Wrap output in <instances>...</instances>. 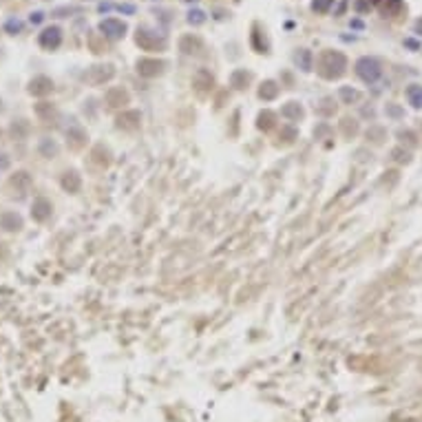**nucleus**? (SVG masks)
I'll return each mask as SVG.
<instances>
[{
    "mask_svg": "<svg viewBox=\"0 0 422 422\" xmlns=\"http://www.w3.org/2000/svg\"><path fill=\"white\" fill-rule=\"evenodd\" d=\"M345 55H341V53H334V51H327V53H323L321 55V62H319V66H321V73H323L325 77H338L345 71Z\"/></svg>",
    "mask_w": 422,
    "mask_h": 422,
    "instance_id": "f257e3e1",
    "label": "nucleus"
},
{
    "mask_svg": "<svg viewBox=\"0 0 422 422\" xmlns=\"http://www.w3.org/2000/svg\"><path fill=\"white\" fill-rule=\"evenodd\" d=\"M356 71H358V75L363 77L365 82H376L380 77V66H378V62H376V60H371V58L358 60Z\"/></svg>",
    "mask_w": 422,
    "mask_h": 422,
    "instance_id": "f03ea898",
    "label": "nucleus"
},
{
    "mask_svg": "<svg viewBox=\"0 0 422 422\" xmlns=\"http://www.w3.org/2000/svg\"><path fill=\"white\" fill-rule=\"evenodd\" d=\"M62 40V31L58 29V27H49V29H44L40 33V44L44 49H55Z\"/></svg>",
    "mask_w": 422,
    "mask_h": 422,
    "instance_id": "7ed1b4c3",
    "label": "nucleus"
},
{
    "mask_svg": "<svg viewBox=\"0 0 422 422\" xmlns=\"http://www.w3.org/2000/svg\"><path fill=\"white\" fill-rule=\"evenodd\" d=\"M99 29H102L104 36H109V38H122V36H124V31H126V27H124V22H120L115 18H109V20H104L102 25H99Z\"/></svg>",
    "mask_w": 422,
    "mask_h": 422,
    "instance_id": "20e7f679",
    "label": "nucleus"
},
{
    "mask_svg": "<svg viewBox=\"0 0 422 422\" xmlns=\"http://www.w3.org/2000/svg\"><path fill=\"white\" fill-rule=\"evenodd\" d=\"M159 66H162V62H157V60H142V62H137V69H140V73H144V75L159 73Z\"/></svg>",
    "mask_w": 422,
    "mask_h": 422,
    "instance_id": "39448f33",
    "label": "nucleus"
},
{
    "mask_svg": "<svg viewBox=\"0 0 422 422\" xmlns=\"http://www.w3.org/2000/svg\"><path fill=\"white\" fill-rule=\"evenodd\" d=\"M296 64L301 66L303 71H309L312 69V53H309L307 49H301V51L296 53Z\"/></svg>",
    "mask_w": 422,
    "mask_h": 422,
    "instance_id": "423d86ee",
    "label": "nucleus"
},
{
    "mask_svg": "<svg viewBox=\"0 0 422 422\" xmlns=\"http://www.w3.org/2000/svg\"><path fill=\"white\" fill-rule=\"evenodd\" d=\"M407 97H409V102L413 104L415 109H420L422 107V86H409L407 88Z\"/></svg>",
    "mask_w": 422,
    "mask_h": 422,
    "instance_id": "0eeeda50",
    "label": "nucleus"
},
{
    "mask_svg": "<svg viewBox=\"0 0 422 422\" xmlns=\"http://www.w3.org/2000/svg\"><path fill=\"white\" fill-rule=\"evenodd\" d=\"M378 7H380L382 14H393L391 7L398 11V9L402 7V3H400V0H378Z\"/></svg>",
    "mask_w": 422,
    "mask_h": 422,
    "instance_id": "6e6552de",
    "label": "nucleus"
},
{
    "mask_svg": "<svg viewBox=\"0 0 422 422\" xmlns=\"http://www.w3.org/2000/svg\"><path fill=\"white\" fill-rule=\"evenodd\" d=\"M332 3H334V0H314V3H312V9L319 11V14H325V11L332 7Z\"/></svg>",
    "mask_w": 422,
    "mask_h": 422,
    "instance_id": "1a4fd4ad",
    "label": "nucleus"
},
{
    "mask_svg": "<svg viewBox=\"0 0 422 422\" xmlns=\"http://www.w3.org/2000/svg\"><path fill=\"white\" fill-rule=\"evenodd\" d=\"M33 210H36L33 215H36L38 219H44V217L49 215V203H47V201H38L36 206H33Z\"/></svg>",
    "mask_w": 422,
    "mask_h": 422,
    "instance_id": "9d476101",
    "label": "nucleus"
},
{
    "mask_svg": "<svg viewBox=\"0 0 422 422\" xmlns=\"http://www.w3.org/2000/svg\"><path fill=\"white\" fill-rule=\"evenodd\" d=\"M276 95V88L272 82H265L263 88H261V97H265V99H270V97H274Z\"/></svg>",
    "mask_w": 422,
    "mask_h": 422,
    "instance_id": "9b49d317",
    "label": "nucleus"
},
{
    "mask_svg": "<svg viewBox=\"0 0 422 422\" xmlns=\"http://www.w3.org/2000/svg\"><path fill=\"white\" fill-rule=\"evenodd\" d=\"M190 22H195V25H199V22H203V11H190V18H188Z\"/></svg>",
    "mask_w": 422,
    "mask_h": 422,
    "instance_id": "f8f14e48",
    "label": "nucleus"
},
{
    "mask_svg": "<svg viewBox=\"0 0 422 422\" xmlns=\"http://www.w3.org/2000/svg\"><path fill=\"white\" fill-rule=\"evenodd\" d=\"M7 166H9V159H5V155H0V170L7 168Z\"/></svg>",
    "mask_w": 422,
    "mask_h": 422,
    "instance_id": "ddd939ff",
    "label": "nucleus"
},
{
    "mask_svg": "<svg viewBox=\"0 0 422 422\" xmlns=\"http://www.w3.org/2000/svg\"><path fill=\"white\" fill-rule=\"evenodd\" d=\"M42 20V14H33L31 16V22H40Z\"/></svg>",
    "mask_w": 422,
    "mask_h": 422,
    "instance_id": "4468645a",
    "label": "nucleus"
}]
</instances>
